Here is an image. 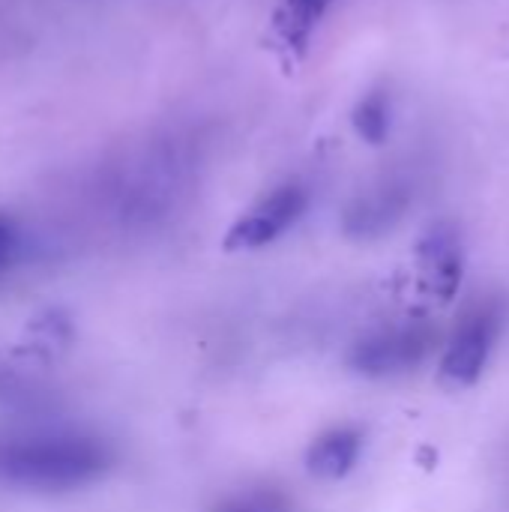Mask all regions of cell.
<instances>
[{"instance_id":"6da1fadb","label":"cell","mask_w":509,"mask_h":512,"mask_svg":"<svg viewBox=\"0 0 509 512\" xmlns=\"http://www.w3.org/2000/svg\"><path fill=\"white\" fill-rule=\"evenodd\" d=\"M108 468V453L87 438H36L0 444V477L30 486H78Z\"/></svg>"},{"instance_id":"7a4b0ae2","label":"cell","mask_w":509,"mask_h":512,"mask_svg":"<svg viewBox=\"0 0 509 512\" xmlns=\"http://www.w3.org/2000/svg\"><path fill=\"white\" fill-rule=\"evenodd\" d=\"M432 351V330L420 324L387 327L351 348V369L363 378H399L417 369Z\"/></svg>"},{"instance_id":"3957f363","label":"cell","mask_w":509,"mask_h":512,"mask_svg":"<svg viewBox=\"0 0 509 512\" xmlns=\"http://www.w3.org/2000/svg\"><path fill=\"white\" fill-rule=\"evenodd\" d=\"M498 336H501L498 306H477L474 312H468L444 351L441 378L456 390L477 384V378L489 366Z\"/></svg>"},{"instance_id":"277c9868","label":"cell","mask_w":509,"mask_h":512,"mask_svg":"<svg viewBox=\"0 0 509 512\" xmlns=\"http://www.w3.org/2000/svg\"><path fill=\"white\" fill-rule=\"evenodd\" d=\"M306 207H309L306 189L297 183H285V186L273 189L270 195H264L249 213H243L231 225L225 246L231 252L270 246L273 240H279L288 228H294L303 219Z\"/></svg>"},{"instance_id":"5b68a950","label":"cell","mask_w":509,"mask_h":512,"mask_svg":"<svg viewBox=\"0 0 509 512\" xmlns=\"http://www.w3.org/2000/svg\"><path fill=\"white\" fill-rule=\"evenodd\" d=\"M408 210V192L402 186H378L351 201L345 210V231L357 240H375L396 228Z\"/></svg>"},{"instance_id":"8992f818","label":"cell","mask_w":509,"mask_h":512,"mask_svg":"<svg viewBox=\"0 0 509 512\" xmlns=\"http://www.w3.org/2000/svg\"><path fill=\"white\" fill-rule=\"evenodd\" d=\"M420 261L432 288L450 300L462 279V243L450 225H435L420 243Z\"/></svg>"},{"instance_id":"52a82bcc","label":"cell","mask_w":509,"mask_h":512,"mask_svg":"<svg viewBox=\"0 0 509 512\" xmlns=\"http://www.w3.org/2000/svg\"><path fill=\"white\" fill-rule=\"evenodd\" d=\"M360 450H363V435L351 426H339V429H330L324 432L306 453V465H309V474L318 477V480H342L354 471L357 459H360Z\"/></svg>"},{"instance_id":"ba28073f","label":"cell","mask_w":509,"mask_h":512,"mask_svg":"<svg viewBox=\"0 0 509 512\" xmlns=\"http://www.w3.org/2000/svg\"><path fill=\"white\" fill-rule=\"evenodd\" d=\"M333 0H282L279 9V30L285 36V42L297 51H303L309 45L312 30L318 27V21L324 18V12L330 9Z\"/></svg>"},{"instance_id":"9c48e42d","label":"cell","mask_w":509,"mask_h":512,"mask_svg":"<svg viewBox=\"0 0 509 512\" xmlns=\"http://www.w3.org/2000/svg\"><path fill=\"white\" fill-rule=\"evenodd\" d=\"M354 129L366 144H384L390 135V99L384 90L366 93L354 108Z\"/></svg>"},{"instance_id":"30bf717a","label":"cell","mask_w":509,"mask_h":512,"mask_svg":"<svg viewBox=\"0 0 509 512\" xmlns=\"http://www.w3.org/2000/svg\"><path fill=\"white\" fill-rule=\"evenodd\" d=\"M213 512H294V504L276 489H252L228 498Z\"/></svg>"},{"instance_id":"8fae6325","label":"cell","mask_w":509,"mask_h":512,"mask_svg":"<svg viewBox=\"0 0 509 512\" xmlns=\"http://www.w3.org/2000/svg\"><path fill=\"white\" fill-rule=\"evenodd\" d=\"M12 246H15V231H12V225L6 219H0V264L9 258Z\"/></svg>"}]
</instances>
